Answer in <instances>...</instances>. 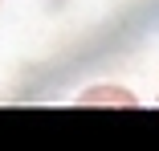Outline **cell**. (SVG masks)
Returning <instances> with one entry per match:
<instances>
[{
	"label": "cell",
	"mask_w": 159,
	"mask_h": 151,
	"mask_svg": "<svg viewBox=\"0 0 159 151\" xmlns=\"http://www.w3.org/2000/svg\"><path fill=\"white\" fill-rule=\"evenodd\" d=\"M78 102H114V106H135V94L131 90H118V86H94V90H82Z\"/></svg>",
	"instance_id": "obj_1"
}]
</instances>
